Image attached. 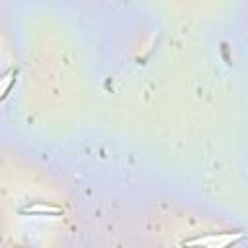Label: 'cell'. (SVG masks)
Here are the masks:
<instances>
[{
  "label": "cell",
  "mask_w": 248,
  "mask_h": 248,
  "mask_svg": "<svg viewBox=\"0 0 248 248\" xmlns=\"http://www.w3.org/2000/svg\"><path fill=\"white\" fill-rule=\"evenodd\" d=\"M21 215H48V217H56V215H64L62 205L56 203H48V202H33L29 205H23L19 209Z\"/></svg>",
  "instance_id": "cell-1"
}]
</instances>
